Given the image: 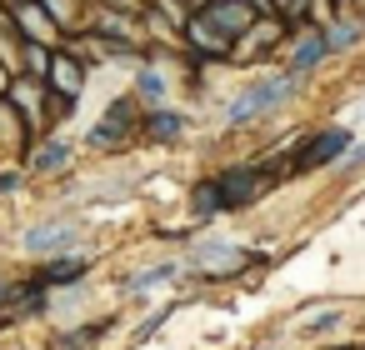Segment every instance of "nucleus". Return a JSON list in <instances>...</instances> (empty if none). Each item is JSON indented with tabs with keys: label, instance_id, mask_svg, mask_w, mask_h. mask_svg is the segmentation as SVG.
Segmentation results:
<instances>
[{
	"label": "nucleus",
	"instance_id": "obj_13",
	"mask_svg": "<svg viewBox=\"0 0 365 350\" xmlns=\"http://www.w3.org/2000/svg\"><path fill=\"white\" fill-rule=\"evenodd\" d=\"M130 96H135L145 110L170 105V81L160 76V66H155V61H140V66H135V86H130Z\"/></svg>",
	"mask_w": 365,
	"mask_h": 350
},
{
	"label": "nucleus",
	"instance_id": "obj_16",
	"mask_svg": "<svg viewBox=\"0 0 365 350\" xmlns=\"http://www.w3.org/2000/svg\"><path fill=\"white\" fill-rule=\"evenodd\" d=\"M36 6H46V16H51L66 36L86 31V0H36Z\"/></svg>",
	"mask_w": 365,
	"mask_h": 350
},
{
	"label": "nucleus",
	"instance_id": "obj_23",
	"mask_svg": "<svg viewBox=\"0 0 365 350\" xmlns=\"http://www.w3.org/2000/svg\"><path fill=\"white\" fill-rule=\"evenodd\" d=\"M11 290H16V280H6V275H0V305L11 300Z\"/></svg>",
	"mask_w": 365,
	"mask_h": 350
},
{
	"label": "nucleus",
	"instance_id": "obj_9",
	"mask_svg": "<svg viewBox=\"0 0 365 350\" xmlns=\"http://www.w3.org/2000/svg\"><path fill=\"white\" fill-rule=\"evenodd\" d=\"M345 150H350V135H345V130H320V135H310V140L295 150L290 170H295V175H305V170H320V165L340 160Z\"/></svg>",
	"mask_w": 365,
	"mask_h": 350
},
{
	"label": "nucleus",
	"instance_id": "obj_12",
	"mask_svg": "<svg viewBox=\"0 0 365 350\" xmlns=\"http://www.w3.org/2000/svg\"><path fill=\"white\" fill-rule=\"evenodd\" d=\"M26 145H31V130H26V120L11 110V101H6V96H0V165H21Z\"/></svg>",
	"mask_w": 365,
	"mask_h": 350
},
{
	"label": "nucleus",
	"instance_id": "obj_26",
	"mask_svg": "<svg viewBox=\"0 0 365 350\" xmlns=\"http://www.w3.org/2000/svg\"><path fill=\"white\" fill-rule=\"evenodd\" d=\"M350 350H360V345H350Z\"/></svg>",
	"mask_w": 365,
	"mask_h": 350
},
{
	"label": "nucleus",
	"instance_id": "obj_7",
	"mask_svg": "<svg viewBox=\"0 0 365 350\" xmlns=\"http://www.w3.org/2000/svg\"><path fill=\"white\" fill-rule=\"evenodd\" d=\"M86 81H91V66L76 61L66 46H56V51H51V71H46V91H56V96H66V101H81V96H86Z\"/></svg>",
	"mask_w": 365,
	"mask_h": 350
},
{
	"label": "nucleus",
	"instance_id": "obj_8",
	"mask_svg": "<svg viewBox=\"0 0 365 350\" xmlns=\"http://www.w3.org/2000/svg\"><path fill=\"white\" fill-rule=\"evenodd\" d=\"M91 275V260L81 255V250H61V255H46L41 265H36V280L56 295V290H71V285H81Z\"/></svg>",
	"mask_w": 365,
	"mask_h": 350
},
{
	"label": "nucleus",
	"instance_id": "obj_21",
	"mask_svg": "<svg viewBox=\"0 0 365 350\" xmlns=\"http://www.w3.org/2000/svg\"><path fill=\"white\" fill-rule=\"evenodd\" d=\"M310 6H315V0H270V16H275V11H280V16H285V21H300V16H305V11H310Z\"/></svg>",
	"mask_w": 365,
	"mask_h": 350
},
{
	"label": "nucleus",
	"instance_id": "obj_15",
	"mask_svg": "<svg viewBox=\"0 0 365 350\" xmlns=\"http://www.w3.org/2000/svg\"><path fill=\"white\" fill-rule=\"evenodd\" d=\"M325 31H295V41H290V76H300V71H310V66H320L325 61Z\"/></svg>",
	"mask_w": 365,
	"mask_h": 350
},
{
	"label": "nucleus",
	"instance_id": "obj_2",
	"mask_svg": "<svg viewBox=\"0 0 365 350\" xmlns=\"http://www.w3.org/2000/svg\"><path fill=\"white\" fill-rule=\"evenodd\" d=\"M21 165H26V175H31V180H51V175H66V170L76 165V145H71V140H66L61 130H51V135H36V140L26 145Z\"/></svg>",
	"mask_w": 365,
	"mask_h": 350
},
{
	"label": "nucleus",
	"instance_id": "obj_22",
	"mask_svg": "<svg viewBox=\"0 0 365 350\" xmlns=\"http://www.w3.org/2000/svg\"><path fill=\"white\" fill-rule=\"evenodd\" d=\"M170 275H175V265H155V270H140V275L130 280V290H150L155 280H170Z\"/></svg>",
	"mask_w": 365,
	"mask_h": 350
},
{
	"label": "nucleus",
	"instance_id": "obj_5",
	"mask_svg": "<svg viewBox=\"0 0 365 350\" xmlns=\"http://www.w3.org/2000/svg\"><path fill=\"white\" fill-rule=\"evenodd\" d=\"M265 175L255 170V165H230V170H220L215 175V190H220V205L225 210H245V205H255L260 195H265Z\"/></svg>",
	"mask_w": 365,
	"mask_h": 350
},
{
	"label": "nucleus",
	"instance_id": "obj_20",
	"mask_svg": "<svg viewBox=\"0 0 365 350\" xmlns=\"http://www.w3.org/2000/svg\"><path fill=\"white\" fill-rule=\"evenodd\" d=\"M26 185H31L26 165H0V200H6V195H16V190H26Z\"/></svg>",
	"mask_w": 365,
	"mask_h": 350
},
{
	"label": "nucleus",
	"instance_id": "obj_17",
	"mask_svg": "<svg viewBox=\"0 0 365 350\" xmlns=\"http://www.w3.org/2000/svg\"><path fill=\"white\" fill-rule=\"evenodd\" d=\"M190 210H195V220H210V215H220V210H225V205H220L215 180H200V185L190 190Z\"/></svg>",
	"mask_w": 365,
	"mask_h": 350
},
{
	"label": "nucleus",
	"instance_id": "obj_3",
	"mask_svg": "<svg viewBox=\"0 0 365 350\" xmlns=\"http://www.w3.org/2000/svg\"><path fill=\"white\" fill-rule=\"evenodd\" d=\"M6 16H11V26H16V36L26 46H61L66 41V31L46 16V6H36V0H11Z\"/></svg>",
	"mask_w": 365,
	"mask_h": 350
},
{
	"label": "nucleus",
	"instance_id": "obj_25",
	"mask_svg": "<svg viewBox=\"0 0 365 350\" xmlns=\"http://www.w3.org/2000/svg\"><path fill=\"white\" fill-rule=\"evenodd\" d=\"M360 160H365V145H360V150H355V155H350V165H360Z\"/></svg>",
	"mask_w": 365,
	"mask_h": 350
},
{
	"label": "nucleus",
	"instance_id": "obj_24",
	"mask_svg": "<svg viewBox=\"0 0 365 350\" xmlns=\"http://www.w3.org/2000/svg\"><path fill=\"white\" fill-rule=\"evenodd\" d=\"M250 11H260V16H270V0H245Z\"/></svg>",
	"mask_w": 365,
	"mask_h": 350
},
{
	"label": "nucleus",
	"instance_id": "obj_19",
	"mask_svg": "<svg viewBox=\"0 0 365 350\" xmlns=\"http://www.w3.org/2000/svg\"><path fill=\"white\" fill-rule=\"evenodd\" d=\"M360 31H365L360 21H340V26H330V31H325V46H330V51H345L350 41H360Z\"/></svg>",
	"mask_w": 365,
	"mask_h": 350
},
{
	"label": "nucleus",
	"instance_id": "obj_10",
	"mask_svg": "<svg viewBox=\"0 0 365 350\" xmlns=\"http://www.w3.org/2000/svg\"><path fill=\"white\" fill-rule=\"evenodd\" d=\"M200 16H205V21H210L220 36L240 41V36L255 26V16H260V11H250L245 0H205V6H200Z\"/></svg>",
	"mask_w": 365,
	"mask_h": 350
},
{
	"label": "nucleus",
	"instance_id": "obj_11",
	"mask_svg": "<svg viewBox=\"0 0 365 350\" xmlns=\"http://www.w3.org/2000/svg\"><path fill=\"white\" fill-rule=\"evenodd\" d=\"M190 265L200 270V275H235V270H245L250 265V255L245 250H235V245H195V255H190Z\"/></svg>",
	"mask_w": 365,
	"mask_h": 350
},
{
	"label": "nucleus",
	"instance_id": "obj_1",
	"mask_svg": "<svg viewBox=\"0 0 365 350\" xmlns=\"http://www.w3.org/2000/svg\"><path fill=\"white\" fill-rule=\"evenodd\" d=\"M81 240V225L71 215H46V220H31L21 230V250L31 260H46V255H61V250H76Z\"/></svg>",
	"mask_w": 365,
	"mask_h": 350
},
{
	"label": "nucleus",
	"instance_id": "obj_6",
	"mask_svg": "<svg viewBox=\"0 0 365 350\" xmlns=\"http://www.w3.org/2000/svg\"><path fill=\"white\" fill-rule=\"evenodd\" d=\"M290 91H295V76L260 81V86H250V91H240V96L230 101V120L240 125V120H250V115H265V110H270V105H280Z\"/></svg>",
	"mask_w": 365,
	"mask_h": 350
},
{
	"label": "nucleus",
	"instance_id": "obj_14",
	"mask_svg": "<svg viewBox=\"0 0 365 350\" xmlns=\"http://www.w3.org/2000/svg\"><path fill=\"white\" fill-rule=\"evenodd\" d=\"M140 135H145V140H155V145H170V140H180V135H185V115H180V110H170V105H155V110H145Z\"/></svg>",
	"mask_w": 365,
	"mask_h": 350
},
{
	"label": "nucleus",
	"instance_id": "obj_4",
	"mask_svg": "<svg viewBox=\"0 0 365 350\" xmlns=\"http://www.w3.org/2000/svg\"><path fill=\"white\" fill-rule=\"evenodd\" d=\"M6 101H11V110L26 120L31 140H36V135H46V81L11 76V86H6Z\"/></svg>",
	"mask_w": 365,
	"mask_h": 350
},
{
	"label": "nucleus",
	"instance_id": "obj_18",
	"mask_svg": "<svg viewBox=\"0 0 365 350\" xmlns=\"http://www.w3.org/2000/svg\"><path fill=\"white\" fill-rule=\"evenodd\" d=\"M51 51H56V46H26V51H21V76L46 81V71H51Z\"/></svg>",
	"mask_w": 365,
	"mask_h": 350
}]
</instances>
